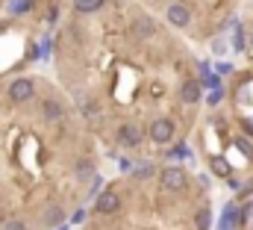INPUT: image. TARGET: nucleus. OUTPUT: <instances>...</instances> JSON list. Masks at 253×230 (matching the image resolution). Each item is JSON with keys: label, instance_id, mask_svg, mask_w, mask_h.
<instances>
[{"label": "nucleus", "instance_id": "obj_1", "mask_svg": "<svg viewBox=\"0 0 253 230\" xmlns=\"http://www.w3.org/2000/svg\"><path fill=\"white\" fill-rule=\"evenodd\" d=\"M159 186L165 192H183L189 186V174H186V169H180V166H168V169L159 172Z\"/></svg>", "mask_w": 253, "mask_h": 230}, {"label": "nucleus", "instance_id": "obj_2", "mask_svg": "<svg viewBox=\"0 0 253 230\" xmlns=\"http://www.w3.org/2000/svg\"><path fill=\"white\" fill-rule=\"evenodd\" d=\"M150 139L156 142V145H171L174 142V136H177V127H174V121L171 118H156L153 124H150Z\"/></svg>", "mask_w": 253, "mask_h": 230}, {"label": "nucleus", "instance_id": "obj_3", "mask_svg": "<svg viewBox=\"0 0 253 230\" xmlns=\"http://www.w3.org/2000/svg\"><path fill=\"white\" fill-rule=\"evenodd\" d=\"M33 95H36V83H33V80L18 77V80H12V83H9V98H12L15 104H27Z\"/></svg>", "mask_w": 253, "mask_h": 230}, {"label": "nucleus", "instance_id": "obj_4", "mask_svg": "<svg viewBox=\"0 0 253 230\" xmlns=\"http://www.w3.org/2000/svg\"><path fill=\"white\" fill-rule=\"evenodd\" d=\"M165 18H168V24L171 27H177V30H186L191 24V9L186 3H171L168 9H165Z\"/></svg>", "mask_w": 253, "mask_h": 230}, {"label": "nucleus", "instance_id": "obj_5", "mask_svg": "<svg viewBox=\"0 0 253 230\" xmlns=\"http://www.w3.org/2000/svg\"><path fill=\"white\" fill-rule=\"evenodd\" d=\"M115 139H118V145H124V148H138V145H141V130H138L135 124H121Z\"/></svg>", "mask_w": 253, "mask_h": 230}, {"label": "nucleus", "instance_id": "obj_6", "mask_svg": "<svg viewBox=\"0 0 253 230\" xmlns=\"http://www.w3.org/2000/svg\"><path fill=\"white\" fill-rule=\"evenodd\" d=\"M132 33H135L138 39H153V36H156V21H153L150 15H138V18L132 21Z\"/></svg>", "mask_w": 253, "mask_h": 230}, {"label": "nucleus", "instance_id": "obj_7", "mask_svg": "<svg viewBox=\"0 0 253 230\" xmlns=\"http://www.w3.org/2000/svg\"><path fill=\"white\" fill-rule=\"evenodd\" d=\"M118 207H121V198H118L115 192H103V195L97 198V204H94V210H97L100 216H109V213H118Z\"/></svg>", "mask_w": 253, "mask_h": 230}, {"label": "nucleus", "instance_id": "obj_8", "mask_svg": "<svg viewBox=\"0 0 253 230\" xmlns=\"http://www.w3.org/2000/svg\"><path fill=\"white\" fill-rule=\"evenodd\" d=\"M200 83L197 80H186L183 86H180V98H183V104H189V107H194L197 101H200Z\"/></svg>", "mask_w": 253, "mask_h": 230}, {"label": "nucleus", "instance_id": "obj_9", "mask_svg": "<svg viewBox=\"0 0 253 230\" xmlns=\"http://www.w3.org/2000/svg\"><path fill=\"white\" fill-rule=\"evenodd\" d=\"M42 115H44V121H59L65 115V110L56 98H44V101H42Z\"/></svg>", "mask_w": 253, "mask_h": 230}, {"label": "nucleus", "instance_id": "obj_10", "mask_svg": "<svg viewBox=\"0 0 253 230\" xmlns=\"http://www.w3.org/2000/svg\"><path fill=\"white\" fill-rule=\"evenodd\" d=\"M62 219H65L62 207L50 204V207L44 210V216H42V225H44V228H56V225H62Z\"/></svg>", "mask_w": 253, "mask_h": 230}, {"label": "nucleus", "instance_id": "obj_11", "mask_svg": "<svg viewBox=\"0 0 253 230\" xmlns=\"http://www.w3.org/2000/svg\"><path fill=\"white\" fill-rule=\"evenodd\" d=\"M106 0H74V9L80 15H91V12H100Z\"/></svg>", "mask_w": 253, "mask_h": 230}, {"label": "nucleus", "instance_id": "obj_12", "mask_svg": "<svg viewBox=\"0 0 253 230\" xmlns=\"http://www.w3.org/2000/svg\"><path fill=\"white\" fill-rule=\"evenodd\" d=\"M74 174H77V180H91V174H94V163H91V157H83L80 163H77V169H74Z\"/></svg>", "mask_w": 253, "mask_h": 230}, {"label": "nucleus", "instance_id": "obj_13", "mask_svg": "<svg viewBox=\"0 0 253 230\" xmlns=\"http://www.w3.org/2000/svg\"><path fill=\"white\" fill-rule=\"evenodd\" d=\"M194 228L197 230H209L212 228V210H209V207H200V210L194 213Z\"/></svg>", "mask_w": 253, "mask_h": 230}, {"label": "nucleus", "instance_id": "obj_14", "mask_svg": "<svg viewBox=\"0 0 253 230\" xmlns=\"http://www.w3.org/2000/svg\"><path fill=\"white\" fill-rule=\"evenodd\" d=\"M233 48H236V51H245V48H248V33H245L242 27L236 30V42H233Z\"/></svg>", "mask_w": 253, "mask_h": 230}, {"label": "nucleus", "instance_id": "obj_15", "mask_svg": "<svg viewBox=\"0 0 253 230\" xmlns=\"http://www.w3.org/2000/svg\"><path fill=\"white\" fill-rule=\"evenodd\" d=\"M153 172H156V169H153L150 163H141V166H135V177H141V180H144V177H153Z\"/></svg>", "mask_w": 253, "mask_h": 230}, {"label": "nucleus", "instance_id": "obj_16", "mask_svg": "<svg viewBox=\"0 0 253 230\" xmlns=\"http://www.w3.org/2000/svg\"><path fill=\"white\" fill-rule=\"evenodd\" d=\"M189 154H191V151L186 148V145H177V148H174L168 157H171V160H183V157H189Z\"/></svg>", "mask_w": 253, "mask_h": 230}, {"label": "nucleus", "instance_id": "obj_17", "mask_svg": "<svg viewBox=\"0 0 253 230\" xmlns=\"http://www.w3.org/2000/svg\"><path fill=\"white\" fill-rule=\"evenodd\" d=\"M236 145H239V151H242V154H245L248 160H253V145H251V142H245V139H239Z\"/></svg>", "mask_w": 253, "mask_h": 230}, {"label": "nucleus", "instance_id": "obj_18", "mask_svg": "<svg viewBox=\"0 0 253 230\" xmlns=\"http://www.w3.org/2000/svg\"><path fill=\"white\" fill-rule=\"evenodd\" d=\"M212 169H215L218 174H230V166H227L224 160H212Z\"/></svg>", "mask_w": 253, "mask_h": 230}, {"label": "nucleus", "instance_id": "obj_19", "mask_svg": "<svg viewBox=\"0 0 253 230\" xmlns=\"http://www.w3.org/2000/svg\"><path fill=\"white\" fill-rule=\"evenodd\" d=\"M3 230H27V225H24V222H6Z\"/></svg>", "mask_w": 253, "mask_h": 230}, {"label": "nucleus", "instance_id": "obj_20", "mask_svg": "<svg viewBox=\"0 0 253 230\" xmlns=\"http://www.w3.org/2000/svg\"><path fill=\"white\" fill-rule=\"evenodd\" d=\"M221 98H224V92H212V98H209V104H212V107H215V104H218V101H221Z\"/></svg>", "mask_w": 253, "mask_h": 230}, {"label": "nucleus", "instance_id": "obj_21", "mask_svg": "<svg viewBox=\"0 0 253 230\" xmlns=\"http://www.w3.org/2000/svg\"><path fill=\"white\" fill-rule=\"evenodd\" d=\"M248 45L253 48V27H251V33H248Z\"/></svg>", "mask_w": 253, "mask_h": 230}]
</instances>
